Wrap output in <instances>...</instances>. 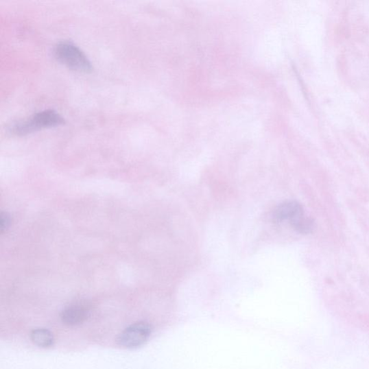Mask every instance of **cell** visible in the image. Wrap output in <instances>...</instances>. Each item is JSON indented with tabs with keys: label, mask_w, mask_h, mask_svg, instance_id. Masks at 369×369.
<instances>
[{
	"label": "cell",
	"mask_w": 369,
	"mask_h": 369,
	"mask_svg": "<svg viewBox=\"0 0 369 369\" xmlns=\"http://www.w3.org/2000/svg\"><path fill=\"white\" fill-rule=\"evenodd\" d=\"M55 58L68 68L80 73H89L91 62L82 50L71 42H61L54 49Z\"/></svg>",
	"instance_id": "1"
},
{
	"label": "cell",
	"mask_w": 369,
	"mask_h": 369,
	"mask_svg": "<svg viewBox=\"0 0 369 369\" xmlns=\"http://www.w3.org/2000/svg\"><path fill=\"white\" fill-rule=\"evenodd\" d=\"M64 123V119L58 112L46 110L36 113L30 119L14 124L11 131L17 135H25L47 128L59 126Z\"/></svg>",
	"instance_id": "2"
},
{
	"label": "cell",
	"mask_w": 369,
	"mask_h": 369,
	"mask_svg": "<svg viewBox=\"0 0 369 369\" xmlns=\"http://www.w3.org/2000/svg\"><path fill=\"white\" fill-rule=\"evenodd\" d=\"M151 334L152 327L150 324L145 322H136L119 335L117 343L126 348H137L147 343Z\"/></svg>",
	"instance_id": "3"
},
{
	"label": "cell",
	"mask_w": 369,
	"mask_h": 369,
	"mask_svg": "<svg viewBox=\"0 0 369 369\" xmlns=\"http://www.w3.org/2000/svg\"><path fill=\"white\" fill-rule=\"evenodd\" d=\"M304 215L302 206L296 202L282 203L274 212V218L276 222L289 221L290 224Z\"/></svg>",
	"instance_id": "4"
},
{
	"label": "cell",
	"mask_w": 369,
	"mask_h": 369,
	"mask_svg": "<svg viewBox=\"0 0 369 369\" xmlns=\"http://www.w3.org/2000/svg\"><path fill=\"white\" fill-rule=\"evenodd\" d=\"M87 307L80 305H73L65 308L61 315V319L65 324L75 326L82 323L88 317Z\"/></svg>",
	"instance_id": "5"
},
{
	"label": "cell",
	"mask_w": 369,
	"mask_h": 369,
	"mask_svg": "<svg viewBox=\"0 0 369 369\" xmlns=\"http://www.w3.org/2000/svg\"><path fill=\"white\" fill-rule=\"evenodd\" d=\"M31 337L33 343L40 348H50L53 345L54 337L47 329H36L32 331Z\"/></svg>",
	"instance_id": "6"
},
{
	"label": "cell",
	"mask_w": 369,
	"mask_h": 369,
	"mask_svg": "<svg viewBox=\"0 0 369 369\" xmlns=\"http://www.w3.org/2000/svg\"><path fill=\"white\" fill-rule=\"evenodd\" d=\"M293 228L301 234H308L314 229L315 222L305 215L296 219L291 224Z\"/></svg>",
	"instance_id": "7"
},
{
	"label": "cell",
	"mask_w": 369,
	"mask_h": 369,
	"mask_svg": "<svg viewBox=\"0 0 369 369\" xmlns=\"http://www.w3.org/2000/svg\"><path fill=\"white\" fill-rule=\"evenodd\" d=\"M10 224V218L9 216L7 215V214H3L2 215V229L4 230L7 228V227Z\"/></svg>",
	"instance_id": "8"
}]
</instances>
